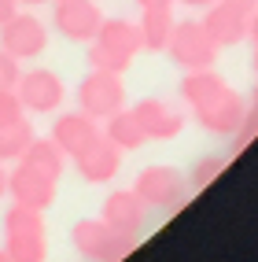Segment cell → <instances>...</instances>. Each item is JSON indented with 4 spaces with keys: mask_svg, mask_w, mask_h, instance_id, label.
Listing matches in <instances>:
<instances>
[{
    "mask_svg": "<svg viewBox=\"0 0 258 262\" xmlns=\"http://www.w3.org/2000/svg\"><path fill=\"white\" fill-rule=\"evenodd\" d=\"M225 170V155H203V159L192 166V173H188V192H199V188H206L218 173Z\"/></svg>",
    "mask_w": 258,
    "mask_h": 262,
    "instance_id": "obj_23",
    "label": "cell"
},
{
    "mask_svg": "<svg viewBox=\"0 0 258 262\" xmlns=\"http://www.w3.org/2000/svg\"><path fill=\"white\" fill-rule=\"evenodd\" d=\"M48 137H52V144H56L66 159H74V155H81L100 137V126H96V118H89L85 111H66V115H59L56 122H52Z\"/></svg>",
    "mask_w": 258,
    "mask_h": 262,
    "instance_id": "obj_12",
    "label": "cell"
},
{
    "mask_svg": "<svg viewBox=\"0 0 258 262\" xmlns=\"http://www.w3.org/2000/svg\"><path fill=\"white\" fill-rule=\"evenodd\" d=\"M19 4H30V8H37V4H44V0H19Z\"/></svg>",
    "mask_w": 258,
    "mask_h": 262,
    "instance_id": "obj_33",
    "label": "cell"
},
{
    "mask_svg": "<svg viewBox=\"0 0 258 262\" xmlns=\"http://www.w3.org/2000/svg\"><path fill=\"white\" fill-rule=\"evenodd\" d=\"M170 59H174L181 71H206V67L218 63V45L210 41V33L203 30L199 19H181L174 23V33H170Z\"/></svg>",
    "mask_w": 258,
    "mask_h": 262,
    "instance_id": "obj_4",
    "label": "cell"
},
{
    "mask_svg": "<svg viewBox=\"0 0 258 262\" xmlns=\"http://www.w3.org/2000/svg\"><path fill=\"white\" fill-rule=\"evenodd\" d=\"M56 192H59V181L48 178V173L33 170L30 163H15V170L8 173V196L11 203L19 207H33V211H48L56 203Z\"/></svg>",
    "mask_w": 258,
    "mask_h": 262,
    "instance_id": "obj_9",
    "label": "cell"
},
{
    "mask_svg": "<svg viewBox=\"0 0 258 262\" xmlns=\"http://www.w3.org/2000/svg\"><path fill=\"white\" fill-rule=\"evenodd\" d=\"M254 74H258V48H254Z\"/></svg>",
    "mask_w": 258,
    "mask_h": 262,
    "instance_id": "obj_35",
    "label": "cell"
},
{
    "mask_svg": "<svg viewBox=\"0 0 258 262\" xmlns=\"http://www.w3.org/2000/svg\"><path fill=\"white\" fill-rule=\"evenodd\" d=\"M100 23H103V11L96 0H56L52 26L59 30V37L74 41V45H89V41H96Z\"/></svg>",
    "mask_w": 258,
    "mask_h": 262,
    "instance_id": "obj_7",
    "label": "cell"
},
{
    "mask_svg": "<svg viewBox=\"0 0 258 262\" xmlns=\"http://www.w3.org/2000/svg\"><path fill=\"white\" fill-rule=\"evenodd\" d=\"M15 93H19L22 107L33 111V115H52L63 107V81L56 71H48V67H33V71L19 74V85H15Z\"/></svg>",
    "mask_w": 258,
    "mask_h": 262,
    "instance_id": "obj_10",
    "label": "cell"
},
{
    "mask_svg": "<svg viewBox=\"0 0 258 262\" xmlns=\"http://www.w3.org/2000/svg\"><path fill=\"white\" fill-rule=\"evenodd\" d=\"M8 196V170H4V163H0V200Z\"/></svg>",
    "mask_w": 258,
    "mask_h": 262,
    "instance_id": "obj_30",
    "label": "cell"
},
{
    "mask_svg": "<svg viewBox=\"0 0 258 262\" xmlns=\"http://www.w3.org/2000/svg\"><path fill=\"white\" fill-rule=\"evenodd\" d=\"M199 23H203V30L210 33V41L218 48H232L240 41H247V15L229 8V4H221V0H214V4L206 8V15Z\"/></svg>",
    "mask_w": 258,
    "mask_h": 262,
    "instance_id": "obj_15",
    "label": "cell"
},
{
    "mask_svg": "<svg viewBox=\"0 0 258 262\" xmlns=\"http://www.w3.org/2000/svg\"><path fill=\"white\" fill-rule=\"evenodd\" d=\"M247 107H258V85H254V93H251V103Z\"/></svg>",
    "mask_w": 258,
    "mask_h": 262,
    "instance_id": "obj_32",
    "label": "cell"
},
{
    "mask_svg": "<svg viewBox=\"0 0 258 262\" xmlns=\"http://www.w3.org/2000/svg\"><path fill=\"white\" fill-rule=\"evenodd\" d=\"M96 45L114 48V52H122V56L136 59V52H140V30L129 19H107V15H103V23L96 30Z\"/></svg>",
    "mask_w": 258,
    "mask_h": 262,
    "instance_id": "obj_17",
    "label": "cell"
},
{
    "mask_svg": "<svg viewBox=\"0 0 258 262\" xmlns=\"http://www.w3.org/2000/svg\"><path fill=\"white\" fill-rule=\"evenodd\" d=\"M71 244L85 262H122L126 255H133L136 236L111 229L103 218H81L71 229Z\"/></svg>",
    "mask_w": 258,
    "mask_h": 262,
    "instance_id": "obj_2",
    "label": "cell"
},
{
    "mask_svg": "<svg viewBox=\"0 0 258 262\" xmlns=\"http://www.w3.org/2000/svg\"><path fill=\"white\" fill-rule=\"evenodd\" d=\"M133 192L140 196V203L148 207V211H177V207L188 200V181L181 178V170L174 166H144L140 173H136V181H133Z\"/></svg>",
    "mask_w": 258,
    "mask_h": 262,
    "instance_id": "obj_3",
    "label": "cell"
},
{
    "mask_svg": "<svg viewBox=\"0 0 258 262\" xmlns=\"http://www.w3.org/2000/svg\"><path fill=\"white\" fill-rule=\"evenodd\" d=\"M74 166H78V173H81V181H89V185H107V181H114V173L122 170V151H118L107 137L100 133L81 155H74Z\"/></svg>",
    "mask_w": 258,
    "mask_h": 262,
    "instance_id": "obj_13",
    "label": "cell"
},
{
    "mask_svg": "<svg viewBox=\"0 0 258 262\" xmlns=\"http://www.w3.org/2000/svg\"><path fill=\"white\" fill-rule=\"evenodd\" d=\"M33 141V126L30 118H15L8 126H0V163H19L22 151Z\"/></svg>",
    "mask_w": 258,
    "mask_h": 262,
    "instance_id": "obj_21",
    "label": "cell"
},
{
    "mask_svg": "<svg viewBox=\"0 0 258 262\" xmlns=\"http://www.w3.org/2000/svg\"><path fill=\"white\" fill-rule=\"evenodd\" d=\"M129 111L136 115V122H140V129H144L148 141H174V137H181L184 122H188V115L177 107V103L159 100V96L136 100Z\"/></svg>",
    "mask_w": 258,
    "mask_h": 262,
    "instance_id": "obj_11",
    "label": "cell"
},
{
    "mask_svg": "<svg viewBox=\"0 0 258 262\" xmlns=\"http://www.w3.org/2000/svg\"><path fill=\"white\" fill-rule=\"evenodd\" d=\"M247 41H251V45L258 48V8H254V11L247 15Z\"/></svg>",
    "mask_w": 258,
    "mask_h": 262,
    "instance_id": "obj_26",
    "label": "cell"
},
{
    "mask_svg": "<svg viewBox=\"0 0 258 262\" xmlns=\"http://www.w3.org/2000/svg\"><path fill=\"white\" fill-rule=\"evenodd\" d=\"M221 4H229V8H236V11H244V15H251V11L258 8V0H221Z\"/></svg>",
    "mask_w": 258,
    "mask_h": 262,
    "instance_id": "obj_28",
    "label": "cell"
},
{
    "mask_svg": "<svg viewBox=\"0 0 258 262\" xmlns=\"http://www.w3.org/2000/svg\"><path fill=\"white\" fill-rule=\"evenodd\" d=\"M89 71H107V74H126L129 67H133V59L129 56H122V52H114V48H103V45H96V41H89Z\"/></svg>",
    "mask_w": 258,
    "mask_h": 262,
    "instance_id": "obj_22",
    "label": "cell"
},
{
    "mask_svg": "<svg viewBox=\"0 0 258 262\" xmlns=\"http://www.w3.org/2000/svg\"><path fill=\"white\" fill-rule=\"evenodd\" d=\"M181 4H184V8H210L214 0H181Z\"/></svg>",
    "mask_w": 258,
    "mask_h": 262,
    "instance_id": "obj_31",
    "label": "cell"
},
{
    "mask_svg": "<svg viewBox=\"0 0 258 262\" xmlns=\"http://www.w3.org/2000/svg\"><path fill=\"white\" fill-rule=\"evenodd\" d=\"M4 251L11 262H44L48 258L44 211L11 203L4 214Z\"/></svg>",
    "mask_w": 258,
    "mask_h": 262,
    "instance_id": "obj_1",
    "label": "cell"
},
{
    "mask_svg": "<svg viewBox=\"0 0 258 262\" xmlns=\"http://www.w3.org/2000/svg\"><path fill=\"white\" fill-rule=\"evenodd\" d=\"M15 118H26V107L15 89H0V126H8Z\"/></svg>",
    "mask_w": 258,
    "mask_h": 262,
    "instance_id": "obj_24",
    "label": "cell"
},
{
    "mask_svg": "<svg viewBox=\"0 0 258 262\" xmlns=\"http://www.w3.org/2000/svg\"><path fill=\"white\" fill-rule=\"evenodd\" d=\"M22 163H30L33 170H41V173H48V178H63V166H66V155L52 144V137L48 141H37V137H33L30 141V148L22 151Z\"/></svg>",
    "mask_w": 258,
    "mask_h": 262,
    "instance_id": "obj_20",
    "label": "cell"
},
{
    "mask_svg": "<svg viewBox=\"0 0 258 262\" xmlns=\"http://www.w3.org/2000/svg\"><path fill=\"white\" fill-rule=\"evenodd\" d=\"M19 74H22L19 59L0 48V89H15V85H19Z\"/></svg>",
    "mask_w": 258,
    "mask_h": 262,
    "instance_id": "obj_25",
    "label": "cell"
},
{
    "mask_svg": "<svg viewBox=\"0 0 258 262\" xmlns=\"http://www.w3.org/2000/svg\"><path fill=\"white\" fill-rule=\"evenodd\" d=\"M103 222L118 233H129V236H140L144 229V218H148V207L140 203L133 188H114L107 200H103Z\"/></svg>",
    "mask_w": 258,
    "mask_h": 262,
    "instance_id": "obj_14",
    "label": "cell"
},
{
    "mask_svg": "<svg viewBox=\"0 0 258 262\" xmlns=\"http://www.w3.org/2000/svg\"><path fill=\"white\" fill-rule=\"evenodd\" d=\"M78 107L89 118H107L114 111L126 107V85L122 74H107V71H89L78 85Z\"/></svg>",
    "mask_w": 258,
    "mask_h": 262,
    "instance_id": "obj_5",
    "label": "cell"
},
{
    "mask_svg": "<svg viewBox=\"0 0 258 262\" xmlns=\"http://www.w3.org/2000/svg\"><path fill=\"white\" fill-rule=\"evenodd\" d=\"M103 137L118 148V151H140L144 144H148V137H144V129H140V122H136V115L133 111H114V115H107V129H103Z\"/></svg>",
    "mask_w": 258,
    "mask_h": 262,
    "instance_id": "obj_18",
    "label": "cell"
},
{
    "mask_svg": "<svg viewBox=\"0 0 258 262\" xmlns=\"http://www.w3.org/2000/svg\"><path fill=\"white\" fill-rule=\"evenodd\" d=\"M174 8H148L140 11V52H166L170 45V33H174Z\"/></svg>",
    "mask_w": 258,
    "mask_h": 262,
    "instance_id": "obj_16",
    "label": "cell"
},
{
    "mask_svg": "<svg viewBox=\"0 0 258 262\" xmlns=\"http://www.w3.org/2000/svg\"><path fill=\"white\" fill-rule=\"evenodd\" d=\"M192 115H196V122H199L206 133L232 137L240 129V122H244V115H247V100L240 96L236 89L225 85L221 93H214L210 100H203L199 107H192Z\"/></svg>",
    "mask_w": 258,
    "mask_h": 262,
    "instance_id": "obj_8",
    "label": "cell"
},
{
    "mask_svg": "<svg viewBox=\"0 0 258 262\" xmlns=\"http://www.w3.org/2000/svg\"><path fill=\"white\" fill-rule=\"evenodd\" d=\"M177 0H136V8L140 11H148V8H174Z\"/></svg>",
    "mask_w": 258,
    "mask_h": 262,
    "instance_id": "obj_29",
    "label": "cell"
},
{
    "mask_svg": "<svg viewBox=\"0 0 258 262\" xmlns=\"http://www.w3.org/2000/svg\"><path fill=\"white\" fill-rule=\"evenodd\" d=\"M225 78H221L214 67H206V71H188L184 78H181V100L188 103V107H199L203 100H210L214 93H221L225 89Z\"/></svg>",
    "mask_w": 258,
    "mask_h": 262,
    "instance_id": "obj_19",
    "label": "cell"
},
{
    "mask_svg": "<svg viewBox=\"0 0 258 262\" xmlns=\"http://www.w3.org/2000/svg\"><path fill=\"white\" fill-rule=\"evenodd\" d=\"M0 262H11V258H8V251H4V248H0Z\"/></svg>",
    "mask_w": 258,
    "mask_h": 262,
    "instance_id": "obj_34",
    "label": "cell"
},
{
    "mask_svg": "<svg viewBox=\"0 0 258 262\" xmlns=\"http://www.w3.org/2000/svg\"><path fill=\"white\" fill-rule=\"evenodd\" d=\"M15 11H19V0H0V26H4Z\"/></svg>",
    "mask_w": 258,
    "mask_h": 262,
    "instance_id": "obj_27",
    "label": "cell"
},
{
    "mask_svg": "<svg viewBox=\"0 0 258 262\" xmlns=\"http://www.w3.org/2000/svg\"><path fill=\"white\" fill-rule=\"evenodd\" d=\"M0 48L15 59H37L48 52V26L30 11H15L11 19L0 26Z\"/></svg>",
    "mask_w": 258,
    "mask_h": 262,
    "instance_id": "obj_6",
    "label": "cell"
}]
</instances>
